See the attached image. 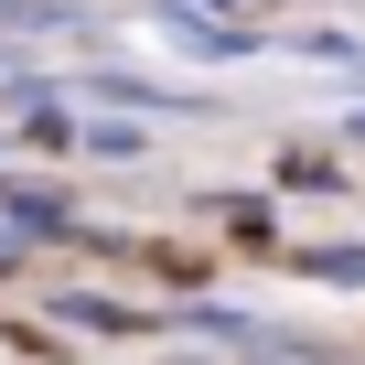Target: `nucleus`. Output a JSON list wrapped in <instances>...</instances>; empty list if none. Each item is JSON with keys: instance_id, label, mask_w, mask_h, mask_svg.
I'll return each mask as SVG.
<instances>
[{"instance_id": "f257e3e1", "label": "nucleus", "mask_w": 365, "mask_h": 365, "mask_svg": "<svg viewBox=\"0 0 365 365\" xmlns=\"http://www.w3.org/2000/svg\"><path fill=\"white\" fill-rule=\"evenodd\" d=\"M182 322H194V333H215V344H237L247 365H333L322 344H301V333H279V322H247V312H226V301H194Z\"/></svg>"}, {"instance_id": "f03ea898", "label": "nucleus", "mask_w": 365, "mask_h": 365, "mask_svg": "<svg viewBox=\"0 0 365 365\" xmlns=\"http://www.w3.org/2000/svg\"><path fill=\"white\" fill-rule=\"evenodd\" d=\"M301 279H333V290H365V247H290Z\"/></svg>"}, {"instance_id": "7ed1b4c3", "label": "nucleus", "mask_w": 365, "mask_h": 365, "mask_svg": "<svg viewBox=\"0 0 365 365\" xmlns=\"http://www.w3.org/2000/svg\"><path fill=\"white\" fill-rule=\"evenodd\" d=\"M344 140H365V108H354V118H344Z\"/></svg>"}, {"instance_id": "20e7f679", "label": "nucleus", "mask_w": 365, "mask_h": 365, "mask_svg": "<svg viewBox=\"0 0 365 365\" xmlns=\"http://www.w3.org/2000/svg\"><path fill=\"white\" fill-rule=\"evenodd\" d=\"M354 76H365V43H354Z\"/></svg>"}]
</instances>
